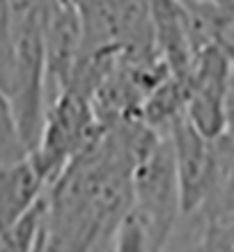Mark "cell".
Returning a JSON list of instances; mask_svg holds the SVG:
<instances>
[{
  "label": "cell",
  "instance_id": "obj_3",
  "mask_svg": "<svg viewBox=\"0 0 234 252\" xmlns=\"http://www.w3.org/2000/svg\"><path fill=\"white\" fill-rule=\"evenodd\" d=\"M234 62L225 48L214 41L195 55L188 73L186 117L207 138H218L225 126V94Z\"/></svg>",
  "mask_w": 234,
  "mask_h": 252
},
{
  "label": "cell",
  "instance_id": "obj_6",
  "mask_svg": "<svg viewBox=\"0 0 234 252\" xmlns=\"http://www.w3.org/2000/svg\"><path fill=\"white\" fill-rule=\"evenodd\" d=\"M44 218V195L12 225L0 229V252H34Z\"/></svg>",
  "mask_w": 234,
  "mask_h": 252
},
{
  "label": "cell",
  "instance_id": "obj_10",
  "mask_svg": "<svg viewBox=\"0 0 234 252\" xmlns=\"http://www.w3.org/2000/svg\"><path fill=\"white\" fill-rule=\"evenodd\" d=\"M92 252H113V236H108L99 243V246H94Z\"/></svg>",
  "mask_w": 234,
  "mask_h": 252
},
{
  "label": "cell",
  "instance_id": "obj_1",
  "mask_svg": "<svg viewBox=\"0 0 234 252\" xmlns=\"http://www.w3.org/2000/svg\"><path fill=\"white\" fill-rule=\"evenodd\" d=\"M131 211L138 216L159 252H166L181 218V190L170 135H159L135 163L131 177Z\"/></svg>",
  "mask_w": 234,
  "mask_h": 252
},
{
  "label": "cell",
  "instance_id": "obj_7",
  "mask_svg": "<svg viewBox=\"0 0 234 252\" xmlns=\"http://www.w3.org/2000/svg\"><path fill=\"white\" fill-rule=\"evenodd\" d=\"M113 252H159L149 239L145 225L131 209L113 234Z\"/></svg>",
  "mask_w": 234,
  "mask_h": 252
},
{
  "label": "cell",
  "instance_id": "obj_8",
  "mask_svg": "<svg viewBox=\"0 0 234 252\" xmlns=\"http://www.w3.org/2000/svg\"><path fill=\"white\" fill-rule=\"evenodd\" d=\"M14 69L12 46V2L0 0V92H9Z\"/></svg>",
  "mask_w": 234,
  "mask_h": 252
},
{
  "label": "cell",
  "instance_id": "obj_2",
  "mask_svg": "<svg viewBox=\"0 0 234 252\" xmlns=\"http://www.w3.org/2000/svg\"><path fill=\"white\" fill-rule=\"evenodd\" d=\"M103 131L94 117L92 103L85 94L74 87H65L46 106L41 131L33 149V160L51 181L78 156L85 152Z\"/></svg>",
  "mask_w": 234,
  "mask_h": 252
},
{
  "label": "cell",
  "instance_id": "obj_9",
  "mask_svg": "<svg viewBox=\"0 0 234 252\" xmlns=\"http://www.w3.org/2000/svg\"><path fill=\"white\" fill-rule=\"evenodd\" d=\"M221 138L234 149V69L230 76L228 94H225V126H223Z\"/></svg>",
  "mask_w": 234,
  "mask_h": 252
},
{
  "label": "cell",
  "instance_id": "obj_4",
  "mask_svg": "<svg viewBox=\"0 0 234 252\" xmlns=\"http://www.w3.org/2000/svg\"><path fill=\"white\" fill-rule=\"evenodd\" d=\"M170 142L179 177L181 213H191L204 202L214 174V140L202 135L186 113L170 126Z\"/></svg>",
  "mask_w": 234,
  "mask_h": 252
},
{
  "label": "cell",
  "instance_id": "obj_5",
  "mask_svg": "<svg viewBox=\"0 0 234 252\" xmlns=\"http://www.w3.org/2000/svg\"><path fill=\"white\" fill-rule=\"evenodd\" d=\"M198 209L234 213V149L218 135L214 138V174L207 197Z\"/></svg>",
  "mask_w": 234,
  "mask_h": 252
}]
</instances>
